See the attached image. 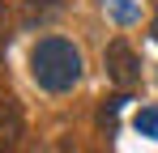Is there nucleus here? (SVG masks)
<instances>
[{
	"instance_id": "nucleus-1",
	"label": "nucleus",
	"mask_w": 158,
	"mask_h": 153,
	"mask_svg": "<svg viewBox=\"0 0 158 153\" xmlns=\"http://www.w3.org/2000/svg\"><path fill=\"white\" fill-rule=\"evenodd\" d=\"M30 73L47 94H64L81 81V51L69 38H39L30 51Z\"/></svg>"
},
{
	"instance_id": "nucleus-8",
	"label": "nucleus",
	"mask_w": 158,
	"mask_h": 153,
	"mask_svg": "<svg viewBox=\"0 0 158 153\" xmlns=\"http://www.w3.org/2000/svg\"><path fill=\"white\" fill-rule=\"evenodd\" d=\"M154 38H158V22H154Z\"/></svg>"
},
{
	"instance_id": "nucleus-4",
	"label": "nucleus",
	"mask_w": 158,
	"mask_h": 153,
	"mask_svg": "<svg viewBox=\"0 0 158 153\" xmlns=\"http://www.w3.org/2000/svg\"><path fill=\"white\" fill-rule=\"evenodd\" d=\"M132 128H137L141 136H154L158 140V106H141V111L132 115Z\"/></svg>"
},
{
	"instance_id": "nucleus-3",
	"label": "nucleus",
	"mask_w": 158,
	"mask_h": 153,
	"mask_svg": "<svg viewBox=\"0 0 158 153\" xmlns=\"http://www.w3.org/2000/svg\"><path fill=\"white\" fill-rule=\"evenodd\" d=\"M22 140V106L13 94H0V153H13Z\"/></svg>"
},
{
	"instance_id": "nucleus-7",
	"label": "nucleus",
	"mask_w": 158,
	"mask_h": 153,
	"mask_svg": "<svg viewBox=\"0 0 158 153\" xmlns=\"http://www.w3.org/2000/svg\"><path fill=\"white\" fill-rule=\"evenodd\" d=\"M4 38H9V22H4V4H0V47H4Z\"/></svg>"
},
{
	"instance_id": "nucleus-6",
	"label": "nucleus",
	"mask_w": 158,
	"mask_h": 153,
	"mask_svg": "<svg viewBox=\"0 0 158 153\" xmlns=\"http://www.w3.org/2000/svg\"><path fill=\"white\" fill-rule=\"evenodd\" d=\"M111 13H115L120 22H132V17H137V9H132L128 0H111Z\"/></svg>"
},
{
	"instance_id": "nucleus-2",
	"label": "nucleus",
	"mask_w": 158,
	"mask_h": 153,
	"mask_svg": "<svg viewBox=\"0 0 158 153\" xmlns=\"http://www.w3.org/2000/svg\"><path fill=\"white\" fill-rule=\"evenodd\" d=\"M103 64H107V76L120 85V89H132L137 81H141V60H137V51L124 43V38H115V43H107V55H103Z\"/></svg>"
},
{
	"instance_id": "nucleus-5",
	"label": "nucleus",
	"mask_w": 158,
	"mask_h": 153,
	"mask_svg": "<svg viewBox=\"0 0 158 153\" xmlns=\"http://www.w3.org/2000/svg\"><path fill=\"white\" fill-rule=\"evenodd\" d=\"M56 13H60V4H47V9H43V4H26V17H22V22L34 26V22H43V17H56Z\"/></svg>"
}]
</instances>
